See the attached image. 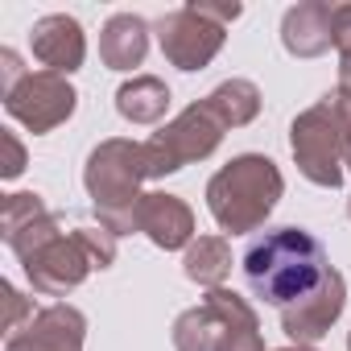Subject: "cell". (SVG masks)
Instances as JSON below:
<instances>
[{"label":"cell","instance_id":"6da1fadb","mask_svg":"<svg viewBox=\"0 0 351 351\" xmlns=\"http://www.w3.org/2000/svg\"><path fill=\"white\" fill-rule=\"evenodd\" d=\"M326 273H330L326 248L306 228H273L244 252L248 289L277 310H289L302 298H310L326 281Z\"/></svg>","mask_w":351,"mask_h":351},{"label":"cell","instance_id":"7a4b0ae2","mask_svg":"<svg viewBox=\"0 0 351 351\" xmlns=\"http://www.w3.org/2000/svg\"><path fill=\"white\" fill-rule=\"evenodd\" d=\"M281 195L285 178L277 161H269L265 153H240L207 182V211L228 236H244L273 215Z\"/></svg>","mask_w":351,"mask_h":351},{"label":"cell","instance_id":"3957f363","mask_svg":"<svg viewBox=\"0 0 351 351\" xmlns=\"http://www.w3.org/2000/svg\"><path fill=\"white\" fill-rule=\"evenodd\" d=\"M145 178H149L145 145L112 136V141H99L91 149V157L83 165V186L91 195V207H95L99 223L112 236L136 232V203L145 199L141 195Z\"/></svg>","mask_w":351,"mask_h":351},{"label":"cell","instance_id":"277c9868","mask_svg":"<svg viewBox=\"0 0 351 351\" xmlns=\"http://www.w3.org/2000/svg\"><path fill=\"white\" fill-rule=\"evenodd\" d=\"M347 132H351V99H343L339 91L322 95L314 108H306L289 124V149H293V161L306 182H314L322 191L343 186Z\"/></svg>","mask_w":351,"mask_h":351},{"label":"cell","instance_id":"5b68a950","mask_svg":"<svg viewBox=\"0 0 351 351\" xmlns=\"http://www.w3.org/2000/svg\"><path fill=\"white\" fill-rule=\"evenodd\" d=\"M223 141V120L211 112L207 99L191 104L186 112H178L161 132H153L145 145V165H149V178H165V173H178L191 161H203L219 149Z\"/></svg>","mask_w":351,"mask_h":351},{"label":"cell","instance_id":"8992f818","mask_svg":"<svg viewBox=\"0 0 351 351\" xmlns=\"http://www.w3.org/2000/svg\"><path fill=\"white\" fill-rule=\"evenodd\" d=\"M75 104H79V91L71 87L66 75H54V71H29L5 95V112L34 136H46L58 124H66L75 116Z\"/></svg>","mask_w":351,"mask_h":351},{"label":"cell","instance_id":"52a82bcc","mask_svg":"<svg viewBox=\"0 0 351 351\" xmlns=\"http://www.w3.org/2000/svg\"><path fill=\"white\" fill-rule=\"evenodd\" d=\"M153 29H157L161 54L169 58V66H178V71H203V66H211L215 54L223 50V38H228V29L215 25L211 17H203L195 5H182V9L165 13Z\"/></svg>","mask_w":351,"mask_h":351},{"label":"cell","instance_id":"ba28073f","mask_svg":"<svg viewBox=\"0 0 351 351\" xmlns=\"http://www.w3.org/2000/svg\"><path fill=\"white\" fill-rule=\"evenodd\" d=\"M21 269H25V277H29V285H34L38 293H46V298H66L71 289H79V285L87 281V273H91L95 265H91L87 248L79 244V236L71 232V236H54V240L42 244L34 256H25Z\"/></svg>","mask_w":351,"mask_h":351},{"label":"cell","instance_id":"9c48e42d","mask_svg":"<svg viewBox=\"0 0 351 351\" xmlns=\"http://www.w3.org/2000/svg\"><path fill=\"white\" fill-rule=\"evenodd\" d=\"M343 306H347V281H343L339 269H330L326 281H322L310 298H302L298 306L281 310V330H285L298 347H314V343L339 322Z\"/></svg>","mask_w":351,"mask_h":351},{"label":"cell","instance_id":"30bf717a","mask_svg":"<svg viewBox=\"0 0 351 351\" xmlns=\"http://www.w3.org/2000/svg\"><path fill=\"white\" fill-rule=\"evenodd\" d=\"M83 335H87L83 310L54 302V306L38 310L17 335H9L5 351H83Z\"/></svg>","mask_w":351,"mask_h":351},{"label":"cell","instance_id":"8fae6325","mask_svg":"<svg viewBox=\"0 0 351 351\" xmlns=\"http://www.w3.org/2000/svg\"><path fill=\"white\" fill-rule=\"evenodd\" d=\"M34 58L54 75H75L87 58V34L71 13H46L29 29Z\"/></svg>","mask_w":351,"mask_h":351},{"label":"cell","instance_id":"7c38bea8","mask_svg":"<svg viewBox=\"0 0 351 351\" xmlns=\"http://www.w3.org/2000/svg\"><path fill=\"white\" fill-rule=\"evenodd\" d=\"M136 232H145L157 248L165 252H178L195 244V211L178 199V195H165L153 191L136 203Z\"/></svg>","mask_w":351,"mask_h":351},{"label":"cell","instance_id":"4fadbf2b","mask_svg":"<svg viewBox=\"0 0 351 351\" xmlns=\"http://www.w3.org/2000/svg\"><path fill=\"white\" fill-rule=\"evenodd\" d=\"M281 46L293 58H318L335 46V5L330 0H302L281 17Z\"/></svg>","mask_w":351,"mask_h":351},{"label":"cell","instance_id":"5bb4252c","mask_svg":"<svg viewBox=\"0 0 351 351\" xmlns=\"http://www.w3.org/2000/svg\"><path fill=\"white\" fill-rule=\"evenodd\" d=\"M149 54V21L136 13H116L99 29V58L108 71H132Z\"/></svg>","mask_w":351,"mask_h":351},{"label":"cell","instance_id":"9a60e30c","mask_svg":"<svg viewBox=\"0 0 351 351\" xmlns=\"http://www.w3.org/2000/svg\"><path fill=\"white\" fill-rule=\"evenodd\" d=\"M207 306L219 310L228 335H223V347L219 351H265V339H261V322H256V310L236 293V289H211L203 298Z\"/></svg>","mask_w":351,"mask_h":351},{"label":"cell","instance_id":"2e32d148","mask_svg":"<svg viewBox=\"0 0 351 351\" xmlns=\"http://www.w3.org/2000/svg\"><path fill=\"white\" fill-rule=\"evenodd\" d=\"M116 112L128 124H157L169 112V87L157 75H132L116 91Z\"/></svg>","mask_w":351,"mask_h":351},{"label":"cell","instance_id":"e0dca14e","mask_svg":"<svg viewBox=\"0 0 351 351\" xmlns=\"http://www.w3.org/2000/svg\"><path fill=\"white\" fill-rule=\"evenodd\" d=\"M182 273L207 289H223L228 273H232V248L223 236H199L186 256H182Z\"/></svg>","mask_w":351,"mask_h":351},{"label":"cell","instance_id":"ac0fdd59","mask_svg":"<svg viewBox=\"0 0 351 351\" xmlns=\"http://www.w3.org/2000/svg\"><path fill=\"white\" fill-rule=\"evenodd\" d=\"M223 318L215 306H195V310H182L178 322H173V347L178 351H219L223 347Z\"/></svg>","mask_w":351,"mask_h":351},{"label":"cell","instance_id":"d6986e66","mask_svg":"<svg viewBox=\"0 0 351 351\" xmlns=\"http://www.w3.org/2000/svg\"><path fill=\"white\" fill-rule=\"evenodd\" d=\"M207 104L223 120V128H244L261 116V87L252 79H228L207 95Z\"/></svg>","mask_w":351,"mask_h":351},{"label":"cell","instance_id":"ffe728a7","mask_svg":"<svg viewBox=\"0 0 351 351\" xmlns=\"http://www.w3.org/2000/svg\"><path fill=\"white\" fill-rule=\"evenodd\" d=\"M50 207H46V199L42 195H34V191H17V195H5V203H0V236L5 240H13L21 228H29L34 219H42Z\"/></svg>","mask_w":351,"mask_h":351},{"label":"cell","instance_id":"44dd1931","mask_svg":"<svg viewBox=\"0 0 351 351\" xmlns=\"http://www.w3.org/2000/svg\"><path fill=\"white\" fill-rule=\"evenodd\" d=\"M75 236L87 248V256H91L95 269H112V261H116V236L108 228H75Z\"/></svg>","mask_w":351,"mask_h":351},{"label":"cell","instance_id":"7402d4cb","mask_svg":"<svg viewBox=\"0 0 351 351\" xmlns=\"http://www.w3.org/2000/svg\"><path fill=\"white\" fill-rule=\"evenodd\" d=\"M0 145H5V161H0V178H5V182H13V178H21V173H25V145L17 141V132H13V128H5V132H0Z\"/></svg>","mask_w":351,"mask_h":351},{"label":"cell","instance_id":"603a6c76","mask_svg":"<svg viewBox=\"0 0 351 351\" xmlns=\"http://www.w3.org/2000/svg\"><path fill=\"white\" fill-rule=\"evenodd\" d=\"M0 293H5V306H9V318H5V330H9V335H17V330L25 326L21 318H34V306H29V302H25V298H21V293H17L13 285H9V281H5V285H0Z\"/></svg>","mask_w":351,"mask_h":351},{"label":"cell","instance_id":"cb8c5ba5","mask_svg":"<svg viewBox=\"0 0 351 351\" xmlns=\"http://www.w3.org/2000/svg\"><path fill=\"white\" fill-rule=\"evenodd\" d=\"M25 75H29V71L21 66L17 50H9V46L0 50V95H9V91H13V87H17V83L25 79Z\"/></svg>","mask_w":351,"mask_h":351},{"label":"cell","instance_id":"d4e9b609","mask_svg":"<svg viewBox=\"0 0 351 351\" xmlns=\"http://www.w3.org/2000/svg\"><path fill=\"white\" fill-rule=\"evenodd\" d=\"M335 50L351 58V5H335Z\"/></svg>","mask_w":351,"mask_h":351},{"label":"cell","instance_id":"484cf974","mask_svg":"<svg viewBox=\"0 0 351 351\" xmlns=\"http://www.w3.org/2000/svg\"><path fill=\"white\" fill-rule=\"evenodd\" d=\"M343 99H351V58H339V87H335Z\"/></svg>","mask_w":351,"mask_h":351},{"label":"cell","instance_id":"4316f807","mask_svg":"<svg viewBox=\"0 0 351 351\" xmlns=\"http://www.w3.org/2000/svg\"><path fill=\"white\" fill-rule=\"evenodd\" d=\"M343 165L351 169V132H347V153H343Z\"/></svg>","mask_w":351,"mask_h":351},{"label":"cell","instance_id":"83f0119b","mask_svg":"<svg viewBox=\"0 0 351 351\" xmlns=\"http://www.w3.org/2000/svg\"><path fill=\"white\" fill-rule=\"evenodd\" d=\"M281 351H314V347H298V343H289V347H281Z\"/></svg>","mask_w":351,"mask_h":351},{"label":"cell","instance_id":"f1b7e54d","mask_svg":"<svg viewBox=\"0 0 351 351\" xmlns=\"http://www.w3.org/2000/svg\"><path fill=\"white\" fill-rule=\"evenodd\" d=\"M347 219H351V199H347Z\"/></svg>","mask_w":351,"mask_h":351},{"label":"cell","instance_id":"f546056e","mask_svg":"<svg viewBox=\"0 0 351 351\" xmlns=\"http://www.w3.org/2000/svg\"><path fill=\"white\" fill-rule=\"evenodd\" d=\"M347 351H351V330H347Z\"/></svg>","mask_w":351,"mask_h":351}]
</instances>
